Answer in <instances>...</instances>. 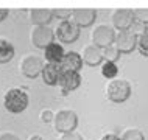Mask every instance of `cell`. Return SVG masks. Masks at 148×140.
<instances>
[{
	"label": "cell",
	"mask_w": 148,
	"mask_h": 140,
	"mask_svg": "<svg viewBox=\"0 0 148 140\" xmlns=\"http://www.w3.org/2000/svg\"><path fill=\"white\" fill-rule=\"evenodd\" d=\"M53 14H55V17H59L61 20H67V19H70V16H72V10L59 8V10H53Z\"/></svg>",
	"instance_id": "obj_24"
},
{
	"label": "cell",
	"mask_w": 148,
	"mask_h": 140,
	"mask_svg": "<svg viewBox=\"0 0 148 140\" xmlns=\"http://www.w3.org/2000/svg\"><path fill=\"white\" fill-rule=\"evenodd\" d=\"M117 66H115V62H109V61H105V64L101 66V75L105 78H108L111 81V79L115 78V75H117Z\"/></svg>",
	"instance_id": "obj_19"
},
{
	"label": "cell",
	"mask_w": 148,
	"mask_h": 140,
	"mask_svg": "<svg viewBox=\"0 0 148 140\" xmlns=\"http://www.w3.org/2000/svg\"><path fill=\"white\" fill-rule=\"evenodd\" d=\"M120 140H145L142 131L137 128H126L120 135Z\"/></svg>",
	"instance_id": "obj_18"
},
{
	"label": "cell",
	"mask_w": 148,
	"mask_h": 140,
	"mask_svg": "<svg viewBox=\"0 0 148 140\" xmlns=\"http://www.w3.org/2000/svg\"><path fill=\"white\" fill-rule=\"evenodd\" d=\"M100 140H120V137L115 135V134H106V135H103Z\"/></svg>",
	"instance_id": "obj_28"
},
{
	"label": "cell",
	"mask_w": 148,
	"mask_h": 140,
	"mask_svg": "<svg viewBox=\"0 0 148 140\" xmlns=\"http://www.w3.org/2000/svg\"><path fill=\"white\" fill-rule=\"evenodd\" d=\"M30 140H44V139L41 137V135H31Z\"/></svg>",
	"instance_id": "obj_30"
},
{
	"label": "cell",
	"mask_w": 148,
	"mask_h": 140,
	"mask_svg": "<svg viewBox=\"0 0 148 140\" xmlns=\"http://www.w3.org/2000/svg\"><path fill=\"white\" fill-rule=\"evenodd\" d=\"M130 30L133 31L136 36H142V34L148 33V27H147V23H142V22H137V20H134V23L131 25Z\"/></svg>",
	"instance_id": "obj_23"
},
{
	"label": "cell",
	"mask_w": 148,
	"mask_h": 140,
	"mask_svg": "<svg viewBox=\"0 0 148 140\" xmlns=\"http://www.w3.org/2000/svg\"><path fill=\"white\" fill-rule=\"evenodd\" d=\"M147 27H148V25H147Z\"/></svg>",
	"instance_id": "obj_31"
},
{
	"label": "cell",
	"mask_w": 148,
	"mask_h": 140,
	"mask_svg": "<svg viewBox=\"0 0 148 140\" xmlns=\"http://www.w3.org/2000/svg\"><path fill=\"white\" fill-rule=\"evenodd\" d=\"M134 11L128 10V8H119V10H114L112 14H111V22H112V27L119 31L123 30H130L131 25L134 23Z\"/></svg>",
	"instance_id": "obj_8"
},
{
	"label": "cell",
	"mask_w": 148,
	"mask_h": 140,
	"mask_svg": "<svg viewBox=\"0 0 148 140\" xmlns=\"http://www.w3.org/2000/svg\"><path fill=\"white\" fill-rule=\"evenodd\" d=\"M133 11H134V19L136 20L148 25V8H136V10H133Z\"/></svg>",
	"instance_id": "obj_22"
},
{
	"label": "cell",
	"mask_w": 148,
	"mask_h": 140,
	"mask_svg": "<svg viewBox=\"0 0 148 140\" xmlns=\"http://www.w3.org/2000/svg\"><path fill=\"white\" fill-rule=\"evenodd\" d=\"M143 56H148V33L137 36V47H136Z\"/></svg>",
	"instance_id": "obj_21"
},
{
	"label": "cell",
	"mask_w": 148,
	"mask_h": 140,
	"mask_svg": "<svg viewBox=\"0 0 148 140\" xmlns=\"http://www.w3.org/2000/svg\"><path fill=\"white\" fill-rule=\"evenodd\" d=\"M119 56H120V51H119L117 47H115V44H112V45H109V47H106V48H103V58H105L106 61L115 62V61L119 59Z\"/></svg>",
	"instance_id": "obj_20"
},
{
	"label": "cell",
	"mask_w": 148,
	"mask_h": 140,
	"mask_svg": "<svg viewBox=\"0 0 148 140\" xmlns=\"http://www.w3.org/2000/svg\"><path fill=\"white\" fill-rule=\"evenodd\" d=\"M115 28L109 23H98L94 27L90 33V39L94 45L100 47V48H106V47L112 45L115 41Z\"/></svg>",
	"instance_id": "obj_3"
},
{
	"label": "cell",
	"mask_w": 148,
	"mask_h": 140,
	"mask_svg": "<svg viewBox=\"0 0 148 140\" xmlns=\"http://www.w3.org/2000/svg\"><path fill=\"white\" fill-rule=\"evenodd\" d=\"M28 14H30V20L34 27L36 25H47L55 17L53 10H50V8H33V10L28 11Z\"/></svg>",
	"instance_id": "obj_14"
},
{
	"label": "cell",
	"mask_w": 148,
	"mask_h": 140,
	"mask_svg": "<svg viewBox=\"0 0 148 140\" xmlns=\"http://www.w3.org/2000/svg\"><path fill=\"white\" fill-rule=\"evenodd\" d=\"M44 56H45V61L51 62V64H61L62 58H64V50L62 45L58 42H51L50 45H47L44 48Z\"/></svg>",
	"instance_id": "obj_16"
},
{
	"label": "cell",
	"mask_w": 148,
	"mask_h": 140,
	"mask_svg": "<svg viewBox=\"0 0 148 140\" xmlns=\"http://www.w3.org/2000/svg\"><path fill=\"white\" fill-rule=\"evenodd\" d=\"M61 70H69V72H79L83 67V58L77 51H67L64 53V58L59 64Z\"/></svg>",
	"instance_id": "obj_13"
},
{
	"label": "cell",
	"mask_w": 148,
	"mask_h": 140,
	"mask_svg": "<svg viewBox=\"0 0 148 140\" xmlns=\"http://www.w3.org/2000/svg\"><path fill=\"white\" fill-rule=\"evenodd\" d=\"M106 98L112 103H123L130 98L131 95V84L128 83V79L123 78H114L111 81H108L105 87Z\"/></svg>",
	"instance_id": "obj_2"
},
{
	"label": "cell",
	"mask_w": 148,
	"mask_h": 140,
	"mask_svg": "<svg viewBox=\"0 0 148 140\" xmlns=\"http://www.w3.org/2000/svg\"><path fill=\"white\" fill-rule=\"evenodd\" d=\"M77 125H78V115H77V112H73L70 109L58 111L53 117L55 131H58V132H61V134L73 132Z\"/></svg>",
	"instance_id": "obj_4"
},
{
	"label": "cell",
	"mask_w": 148,
	"mask_h": 140,
	"mask_svg": "<svg viewBox=\"0 0 148 140\" xmlns=\"http://www.w3.org/2000/svg\"><path fill=\"white\" fill-rule=\"evenodd\" d=\"M0 140H19V137L13 132H2L0 134Z\"/></svg>",
	"instance_id": "obj_27"
},
{
	"label": "cell",
	"mask_w": 148,
	"mask_h": 140,
	"mask_svg": "<svg viewBox=\"0 0 148 140\" xmlns=\"http://www.w3.org/2000/svg\"><path fill=\"white\" fill-rule=\"evenodd\" d=\"M19 69L21 73L27 78H36L39 73H42L44 62L38 55H25L19 62Z\"/></svg>",
	"instance_id": "obj_7"
},
{
	"label": "cell",
	"mask_w": 148,
	"mask_h": 140,
	"mask_svg": "<svg viewBox=\"0 0 148 140\" xmlns=\"http://www.w3.org/2000/svg\"><path fill=\"white\" fill-rule=\"evenodd\" d=\"M14 47L8 39L0 38V64H6L14 58Z\"/></svg>",
	"instance_id": "obj_17"
},
{
	"label": "cell",
	"mask_w": 148,
	"mask_h": 140,
	"mask_svg": "<svg viewBox=\"0 0 148 140\" xmlns=\"http://www.w3.org/2000/svg\"><path fill=\"white\" fill-rule=\"evenodd\" d=\"M61 67L59 64H51V62H45L44 64V69H42V79L45 84L49 86H55L59 81V76H61Z\"/></svg>",
	"instance_id": "obj_15"
},
{
	"label": "cell",
	"mask_w": 148,
	"mask_h": 140,
	"mask_svg": "<svg viewBox=\"0 0 148 140\" xmlns=\"http://www.w3.org/2000/svg\"><path fill=\"white\" fill-rule=\"evenodd\" d=\"M39 117H41V120L44 123H47V122H51V120H53L55 114L50 109H44V111H41V115H39Z\"/></svg>",
	"instance_id": "obj_26"
},
{
	"label": "cell",
	"mask_w": 148,
	"mask_h": 140,
	"mask_svg": "<svg viewBox=\"0 0 148 140\" xmlns=\"http://www.w3.org/2000/svg\"><path fill=\"white\" fill-rule=\"evenodd\" d=\"M58 84L61 86L62 94L66 95L67 92L75 90L77 87H79L81 84V76H79L78 72H69V70H62L61 72V76H59Z\"/></svg>",
	"instance_id": "obj_11"
},
{
	"label": "cell",
	"mask_w": 148,
	"mask_h": 140,
	"mask_svg": "<svg viewBox=\"0 0 148 140\" xmlns=\"http://www.w3.org/2000/svg\"><path fill=\"white\" fill-rule=\"evenodd\" d=\"M97 19V11L94 8H75L72 10L70 20L75 23L77 27H90Z\"/></svg>",
	"instance_id": "obj_10"
},
{
	"label": "cell",
	"mask_w": 148,
	"mask_h": 140,
	"mask_svg": "<svg viewBox=\"0 0 148 140\" xmlns=\"http://www.w3.org/2000/svg\"><path fill=\"white\" fill-rule=\"evenodd\" d=\"M55 39V30L49 25H36L30 33V41L38 48H45Z\"/></svg>",
	"instance_id": "obj_5"
},
{
	"label": "cell",
	"mask_w": 148,
	"mask_h": 140,
	"mask_svg": "<svg viewBox=\"0 0 148 140\" xmlns=\"http://www.w3.org/2000/svg\"><path fill=\"white\" fill-rule=\"evenodd\" d=\"M55 36L62 44H72L79 38V27H77L70 19L67 20H59L55 28Z\"/></svg>",
	"instance_id": "obj_6"
},
{
	"label": "cell",
	"mask_w": 148,
	"mask_h": 140,
	"mask_svg": "<svg viewBox=\"0 0 148 140\" xmlns=\"http://www.w3.org/2000/svg\"><path fill=\"white\" fill-rule=\"evenodd\" d=\"M58 140H83V137L78 132H67V134H61Z\"/></svg>",
	"instance_id": "obj_25"
},
{
	"label": "cell",
	"mask_w": 148,
	"mask_h": 140,
	"mask_svg": "<svg viewBox=\"0 0 148 140\" xmlns=\"http://www.w3.org/2000/svg\"><path fill=\"white\" fill-rule=\"evenodd\" d=\"M8 14H10V11H8V10H5V8H0V22L5 20Z\"/></svg>",
	"instance_id": "obj_29"
},
{
	"label": "cell",
	"mask_w": 148,
	"mask_h": 140,
	"mask_svg": "<svg viewBox=\"0 0 148 140\" xmlns=\"http://www.w3.org/2000/svg\"><path fill=\"white\" fill-rule=\"evenodd\" d=\"M3 106L11 114H21L28 106V95L19 87H11L3 95Z\"/></svg>",
	"instance_id": "obj_1"
},
{
	"label": "cell",
	"mask_w": 148,
	"mask_h": 140,
	"mask_svg": "<svg viewBox=\"0 0 148 140\" xmlns=\"http://www.w3.org/2000/svg\"><path fill=\"white\" fill-rule=\"evenodd\" d=\"M81 58H83V62L87 64V66H98L105 59L103 58V48L94 45V44H89L83 48Z\"/></svg>",
	"instance_id": "obj_12"
},
{
	"label": "cell",
	"mask_w": 148,
	"mask_h": 140,
	"mask_svg": "<svg viewBox=\"0 0 148 140\" xmlns=\"http://www.w3.org/2000/svg\"><path fill=\"white\" fill-rule=\"evenodd\" d=\"M114 44L119 48L120 53H131V51L137 47V36H136L131 30L117 31Z\"/></svg>",
	"instance_id": "obj_9"
}]
</instances>
